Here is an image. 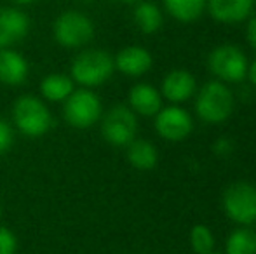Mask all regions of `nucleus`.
<instances>
[{
	"label": "nucleus",
	"mask_w": 256,
	"mask_h": 254,
	"mask_svg": "<svg viewBox=\"0 0 256 254\" xmlns=\"http://www.w3.org/2000/svg\"><path fill=\"white\" fill-rule=\"evenodd\" d=\"M114 58L103 49L78 52L70 66V77L82 87H98L114 75Z\"/></svg>",
	"instance_id": "obj_1"
},
{
	"label": "nucleus",
	"mask_w": 256,
	"mask_h": 254,
	"mask_svg": "<svg viewBox=\"0 0 256 254\" xmlns=\"http://www.w3.org/2000/svg\"><path fill=\"white\" fill-rule=\"evenodd\" d=\"M52 37L64 49H80L94 38V23L80 10H64L54 19Z\"/></svg>",
	"instance_id": "obj_2"
},
{
	"label": "nucleus",
	"mask_w": 256,
	"mask_h": 254,
	"mask_svg": "<svg viewBox=\"0 0 256 254\" xmlns=\"http://www.w3.org/2000/svg\"><path fill=\"white\" fill-rule=\"evenodd\" d=\"M196 112L200 120L208 124H222L228 120L234 112V94L223 82H208L199 91Z\"/></svg>",
	"instance_id": "obj_3"
},
{
	"label": "nucleus",
	"mask_w": 256,
	"mask_h": 254,
	"mask_svg": "<svg viewBox=\"0 0 256 254\" xmlns=\"http://www.w3.org/2000/svg\"><path fill=\"white\" fill-rule=\"evenodd\" d=\"M12 119L18 131L28 138H40L52 127L49 108L35 96H21L12 108Z\"/></svg>",
	"instance_id": "obj_4"
},
{
	"label": "nucleus",
	"mask_w": 256,
	"mask_h": 254,
	"mask_svg": "<svg viewBox=\"0 0 256 254\" xmlns=\"http://www.w3.org/2000/svg\"><path fill=\"white\" fill-rule=\"evenodd\" d=\"M103 106L102 99L91 89H75L66 99H64L63 115L64 120L72 127L88 129L92 127L100 119H102Z\"/></svg>",
	"instance_id": "obj_5"
},
{
	"label": "nucleus",
	"mask_w": 256,
	"mask_h": 254,
	"mask_svg": "<svg viewBox=\"0 0 256 254\" xmlns=\"http://www.w3.org/2000/svg\"><path fill=\"white\" fill-rule=\"evenodd\" d=\"M209 70L222 82L237 84L242 82L248 75V58L242 49L232 44H223L212 49L208 59Z\"/></svg>",
	"instance_id": "obj_6"
},
{
	"label": "nucleus",
	"mask_w": 256,
	"mask_h": 254,
	"mask_svg": "<svg viewBox=\"0 0 256 254\" xmlns=\"http://www.w3.org/2000/svg\"><path fill=\"white\" fill-rule=\"evenodd\" d=\"M225 214L237 225H253L256 221V187L246 181L230 185L223 193Z\"/></svg>",
	"instance_id": "obj_7"
},
{
	"label": "nucleus",
	"mask_w": 256,
	"mask_h": 254,
	"mask_svg": "<svg viewBox=\"0 0 256 254\" xmlns=\"http://www.w3.org/2000/svg\"><path fill=\"white\" fill-rule=\"evenodd\" d=\"M136 131H138L136 113L124 105L114 106L103 117L102 134L104 141L110 143L112 146H117V148L128 146L136 139Z\"/></svg>",
	"instance_id": "obj_8"
},
{
	"label": "nucleus",
	"mask_w": 256,
	"mask_h": 254,
	"mask_svg": "<svg viewBox=\"0 0 256 254\" xmlns=\"http://www.w3.org/2000/svg\"><path fill=\"white\" fill-rule=\"evenodd\" d=\"M194 129V120L186 110L172 105L160 108L155 115V131L168 141H183Z\"/></svg>",
	"instance_id": "obj_9"
},
{
	"label": "nucleus",
	"mask_w": 256,
	"mask_h": 254,
	"mask_svg": "<svg viewBox=\"0 0 256 254\" xmlns=\"http://www.w3.org/2000/svg\"><path fill=\"white\" fill-rule=\"evenodd\" d=\"M30 31V17L21 7H0V49L12 47Z\"/></svg>",
	"instance_id": "obj_10"
},
{
	"label": "nucleus",
	"mask_w": 256,
	"mask_h": 254,
	"mask_svg": "<svg viewBox=\"0 0 256 254\" xmlns=\"http://www.w3.org/2000/svg\"><path fill=\"white\" fill-rule=\"evenodd\" d=\"M115 70H118L126 77H142L152 68L154 58L145 47L128 45L120 49L114 58Z\"/></svg>",
	"instance_id": "obj_11"
},
{
	"label": "nucleus",
	"mask_w": 256,
	"mask_h": 254,
	"mask_svg": "<svg viewBox=\"0 0 256 254\" xmlns=\"http://www.w3.org/2000/svg\"><path fill=\"white\" fill-rule=\"evenodd\" d=\"M206 7L214 21L223 24H234L250 17L254 7V0H208Z\"/></svg>",
	"instance_id": "obj_12"
},
{
	"label": "nucleus",
	"mask_w": 256,
	"mask_h": 254,
	"mask_svg": "<svg viewBox=\"0 0 256 254\" xmlns=\"http://www.w3.org/2000/svg\"><path fill=\"white\" fill-rule=\"evenodd\" d=\"M196 78L190 71L186 70H172L162 80V96L168 101L174 103H185L190 99L196 92Z\"/></svg>",
	"instance_id": "obj_13"
},
{
	"label": "nucleus",
	"mask_w": 256,
	"mask_h": 254,
	"mask_svg": "<svg viewBox=\"0 0 256 254\" xmlns=\"http://www.w3.org/2000/svg\"><path fill=\"white\" fill-rule=\"evenodd\" d=\"M28 61L12 47L0 49V82L6 85H21L28 78Z\"/></svg>",
	"instance_id": "obj_14"
},
{
	"label": "nucleus",
	"mask_w": 256,
	"mask_h": 254,
	"mask_svg": "<svg viewBox=\"0 0 256 254\" xmlns=\"http://www.w3.org/2000/svg\"><path fill=\"white\" fill-rule=\"evenodd\" d=\"M129 105L142 117H155L162 108V94L150 84H136L129 91Z\"/></svg>",
	"instance_id": "obj_15"
},
{
	"label": "nucleus",
	"mask_w": 256,
	"mask_h": 254,
	"mask_svg": "<svg viewBox=\"0 0 256 254\" xmlns=\"http://www.w3.org/2000/svg\"><path fill=\"white\" fill-rule=\"evenodd\" d=\"M126 148H128V160L134 169L152 171L157 166L158 153L154 143L146 141V139H134Z\"/></svg>",
	"instance_id": "obj_16"
},
{
	"label": "nucleus",
	"mask_w": 256,
	"mask_h": 254,
	"mask_svg": "<svg viewBox=\"0 0 256 254\" xmlns=\"http://www.w3.org/2000/svg\"><path fill=\"white\" fill-rule=\"evenodd\" d=\"M75 91V82L64 73H49L40 82V94L48 101H64Z\"/></svg>",
	"instance_id": "obj_17"
},
{
	"label": "nucleus",
	"mask_w": 256,
	"mask_h": 254,
	"mask_svg": "<svg viewBox=\"0 0 256 254\" xmlns=\"http://www.w3.org/2000/svg\"><path fill=\"white\" fill-rule=\"evenodd\" d=\"M132 19H134V24L142 33L152 35L160 30L162 26V10L154 2L140 0L138 3H134Z\"/></svg>",
	"instance_id": "obj_18"
},
{
	"label": "nucleus",
	"mask_w": 256,
	"mask_h": 254,
	"mask_svg": "<svg viewBox=\"0 0 256 254\" xmlns=\"http://www.w3.org/2000/svg\"><path fill=\"white\" fill-rule=\"evenodd\" d=\"M164 7L180 23H194L202 16L208 0H162Z\"/></svg>",
	"instance_id": "obj_19"
},
{
	"label": "nucleus",
	"mask_w": 256,
	"mask_h": 254,
	"mask_svg": "<svg viewBox=\"0 0 256 254\" xmlns=\"http://www.w3.org/2000/svg\"><path fill=\"white\" fill-rule=\"evenodd\" d=\"M226 254H256V234L250 228H237L226 239Z\"/></svg>",
	"instance_id": "obj_20"
},
{
	"label": "nucleus",
	"mask_w": 256,
	"mask_h": 254,
	"mask_svg": "<svg viewBox=\"0 0 256 254\" xmlns=\"http://www.w3.org/2000/svg\"><path fill=\"white\" fill-rule=\"evenodd\" d=\"M190 246L196 254H209L214 249V235L206 225H196L190 232Z\"/></svg>",
	"instance_id": "obj_21"
},
{
	"label": "nucleus",
	"mask_w": 256,
	"mask_h": 254,
	"mask_svg": "<svg viewBox=\"0 0 256 254\" xmlns=\"http://www.w3.org/2000/svg\"><path fill=\"white\" fill-rule=\"evenodd\" d=\"M18 237L7 227L0 225V254H16Z\"/></svg>",
	"instance_id": "obj_22"
},
{
	"label": "nucleus",
	"mask_w": 256,
	"mask_h": 254,
	"mask_svg": "<svg viewBox=\"0 0 256 254\" xmlns=\"http://www.w3.org/2000/svg\"><path fill=\"white\" fill-rule=\"evenodd\" d=\"M12 139H14L12 127H10L6 120L0 119V155L9 152V148L12 146Z\"/></svg>",
	"instance_id": "obj_23"
},
{
	"label": "nucleus",
	"mask_w": 256,
	"mask_h": 254,
	"mask_svg": "<svg viewBox=\"0 0 256 254\" xmlns=\"http://www.w3.org/2000/svg\"><path fill=\"white\" fill-rule=\"evenodd\" d=\"M212 152L218 157H228L234 152V141L228 138H218L212 143Z\"/></svg>",
	"instance_id": "obj_24"
},
{
	"label": "nucleus",
	"mask_w": 256,
	"mask_h": 254,
	"mask_svg": "<svg viewBox=\"0 0 256 254\" xmlns=\"http://www.w3.org/2000/svg\"><path fill=\"white\" fill-rule=\"evenodd\" d=\"M246 37H248V42L253 49H256V16H253L248 23V28H246Z\"/></svg>",
	"instance_id": "obj_25"
},
{
	"label": "nucleus",
	"mask_w": 256,
	"mask_h": 254,
	"mask_svg": "<svg viewBox=\"0 0 256 254\" xmlns=\"http://www.w3.org/2000/svg\"><path fill=\"white\" fill-rule=\"evenodd\" d=\"M248 78H250V82L253 85H256V59L251 64H248Z\"/></svg>",
	"instance_id": "obj_26"
},
{
	"label": "nucleus",
	"mask_w": 256,
	"mask_h": 254,
	"mask_svg": "<svg viewBox=\"0 0 256 254\" xmlns=\"http://www.w3.org/2000/svg\"><path fill=\"white\" fill-rule=\"evenodd\" d=\"M38 2V0H10L12 5H18V7H24V5H32V3Z\"/></svg>",
	"instance_id": "obj_27"
},
{
	"label": "nucleus",
	"mask_w": 256,
	"mask_h": 254,
	"mask_svg": "<svg viewBox=\"0 0 256 254\" xmlns=\"http://www.w3.org/2000/svg\"><path fill=\"white\" fill-rule=\"evenodd\" d=\"M117 2L126 3V5H134V3H138L140 0H117Z\"/></svg>",
	"instance_id": "obj_28"
},
{
	"label": "nucleus",
	"mask_w": 256,
	"mask_h": 254,
	"mask_svg": "<svg viewBox=\"0 0 256 254\" xmlns=\"http://www.w3.org/2000/svg\"><path fill=\"white\" fill-rule=\"evenodd\" d=\"M209 254H220V253H214V251H212V253H209Z\"/></svg>",
	"instance_id": "obj_29"
},
{
	"label": "nucleus",
	"mask_w": 256,
	"mask_h": 254,
	"mask_svg": "<svg viewBox=\"0 0 256 254\" xmlns=\"http://www.w3.org/2000/svg\"><path fill=\"white\" fill-rule=\"evenodd\" d=\"M254 3H256V0H254Z\"/></svg>",
	"instance_id": "obj_30"
}]
</instances>
